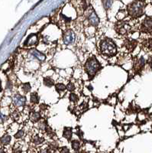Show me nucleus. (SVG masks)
Returning a JSON list of instances; mask_svg holds the SVG:
<instances>
[{
    "mask_svg": "<svg viewBox=\"0 0 152 153\" xmlns=\"http://www.w3.org/2000/svg\"><path fill=\"white\" fill-rule=\"evenodd\" d=\"M145 3L141 0H135L127 6V13L131 18L141 17L144 12Z\"/></svg>",
    "mask_w": 152,
    "mask_h": 153,
    "instance_id": "nucleus-1",
    "label": "nucleus"
},
{
    "mask_svg": "<svg viewBox=\"0 0 152 153\" xmlns=\"http://www.w3.org/2000/svg\"><path fill=\"white\" fill-rule=\"evenodd\" d=\"M99 47H100L101 53L108 57L114 56L117 52L116 45L114 41L109 38H106V39L102 40Z\"/></svg>",
    "mask_w": 152,
    "mask_h": 153,
    "instance_id": "nucleus-2",
    "label": "nucleus"
},
{
    "mask_svg": "<svg viewBox=\"0 0 152 153\" xmlns=\"http://www.w3.org/2000/svg\"><path fill=\"white\" fill-rule=\"evenodd\" d=\"M100 68L101 64H99V62L94 57H90L87 60L84 66L85 71L87 72L89 78H92L95 76L96 74L100 70Z\"/></svg>",
    "mask_w": 152,
    "mask_h": 153,
    "instance_id": "nucleus-3",
    "label": "nucleus"
},
{
    "mask_svg": "<svg viewBox=\"0 0 152 153\" xmlns=\"http://www.w3.org/2000/svg\"><path fill=\"white\" fill-rule=\"evenodd\" d=\"M115 28H116L115 30L116 31L117 33L121 35H125V34H128L131 30V26L125 21H119L116 23Z\"/></svg>",
    "mask_w": 152,
    "mask_h": 153,
    "instance_id": "nucleus-4",
    "label": "nucleus"
},
{
    "mask_svg": "<svg viewBox=\"0 0 152 153\" xmlns=\"http://www.w3.org/2000/svg\"><path fill=\"white\" fill-rule=\"evenodd\" d=\"M63 42L66 45H72L74 44L75 40H76V35L72 30H67L63 33Z\"/></svg>",
    "mask_w": 152,
    "mask_h": 153,
    "instance_id": "nucleus-5",
    "label": "nucleus"
},
{
    "mask_svg": "<svg viewBox=\"0 0 152 153\" xmlns=\"http://www.w3.org/2000/svg\"><path fill=\"white\" fill-rule=\"evenodd\" d=\"M87 19L89 24L93 26H97L99 23V19L96 15V13L92 8L88 11L87 13Z\"/></svg>",
    "mask_w": 152,
    "mask_h": 153,
    "instance_id": "nucleus-6",
    "label": "nucleus"
},
{
    "mask_svg": "<svg viewBox=\"0 0 152 153\" xmlns=\"http://www.w3.org/2000/svg\"><path fill=\"white\" fill-rule=\"evenodd\" d=\"M142 32L148 34H152V18L147 17L142 24Z\"/></svg>",
    "mask_w": 152,
    "mask_h": 153,
    "instance_id": "nucleus-7",
    "label": "nucleus"
},
{
    "mask_svg": "<svg viewBox=\"0 0 152 153\" xmlns=\"http://www.w3.org/2000/svg\"><path fill=\"white\" fill-rule=\"evenodd\" d=\"M13 104L15 105L16 107H19V106H25L26 103V98L25 96L20 95V94H15L12 98Z\"/></svg>",
    "mask_w": 152,
    "mask_h": 153,
    "instance_id": "nucleus-8",
    "label": "nucleus"
},
{
    "mask_svg": "<svg viewBox=\"0 0 152 153\" xmlns=\"http://www.w3.org/2000/svg\"><path fill=\"white\" fill-rule=\"evenodd\" d=\"M38 41V36H37V34H32L31 35L28 37V38L26 39L25 42L24 44L25 46H28V47H29V46H33V45H35Z\"/></svg>",
    "mask_w": 152,
    "mask_h": 153,
    "instance_id": "nucleus-9",
    "label": "nucleus"
},
{
    "mask_svg": "<svg viewBox=\"0 0 152 153\" xmlns=\"http://www.w3.org/2000/svg\"><path fill=\"white\" fill-rule=\"evenodd\" d=\"M144 64H145V60L144 59V57H142L139 59L136 60L135 61V64H134V70H136L137 72H138L144 66Z\"/></svg>",
    "mask_w": 152,
    "mask_h": 153,
    "instance_id": "nucleus-10",
    "label": "nucleus"
},
{
    "mask_svg": "<svg viewBox=\"0 0 152 153\" xmlns=\"http://www.w3.org/2000/svg\"><path fill=\"white\" fill-rule=\"evenodd\" d=\"M124 46L126 48V49L129 51H133L137 45V41L135 40H127L124 43Z\"/></svg>",
    "mask_w": 152,
    "mask_h": 153,
    "instance_id": "nucleus-11",
    "label": "nucleus"
},
{
    "mask_svg": "<svg viewBox=\"0 0 152 153\" xmlns=\"http://www.w3.org/2000/svg\"><path fill=\"white\" fill-rule=\"evenodd\" d=\"M31 54L35 57L36 59H38V61H44L46 59V56L43 53L40 52V51H38V50H36V49L32 50V51H31Z\"/></svg>",
    "mask_w": 152,
    "mask_h": 153,
    "instance_id": "nucleus-12",
    "label": "nucleus"
},
{
    "mask_svg": "<svg viewBox=\"0 0 152 153\" xmlns=\"http://www.w3.org/2000/svg\"><path fill=\"white\" fill-rule=\"evenodd\" d=\"M63 136L64 138H66L67 139H68V140H70L72 137V129L71 128H68V127L64 128V130H63Z\"/></svg>",
    "mask_w": 152,
    "mask_h": 153,
    "instance_id": "nucleus-13",
    "label": "nucleus"
},
{
    "mask_svg": "<svg viewBox=\"0 0 152 153\" xmlns=\"http://www.w3.org/2000/svg\"><path fill=\"white\" fill-rule=\"evenodd\" d=\"M39 96H38V94L36 93V92H34V93H32L31 94V96H30V102L32 103H38L39 102Z\"/></svg>",
    "mask_w": 152,
    "mask_h": 153,
    "instance_id": "nucleus-14",
    "label": "nucleus"
},
{
    "mask_svg": "<svg viewBox=\"0 0 152 153\" xmlns=\"http://www.w3.org/2000/svg\"><path fill=\"white\" fill-rule=\"evenodd\" d=\"M43 82H44V84H45L46 87H51L54 85V81L53 79L51 78V77H45Z\"/></svg>",
    "mask_w": 152,
    "mask_h": 153,
    "instance_id": "nucleus-15",
    "label": "nucleus"
},
{
    "mask_svg": "<svg viewBox=\"0 0 152 153\" xmlns=\"http://www.w3.org/2000/svg\"><path fill=\"white\" fill-rule=\"evenodd\" d=\"M11 136L9 135H5L1 139V144L2 145H6L11 142Z\"/></svg>",
    "mask_w": 152,
    "mask_h": 153,
    "instance_id": "nucleus-16",
    "label": "nucleus"
},
{
    "mask_svg": "<svg viewBox=\"0 0 152 153\" xmlns=\"http://www.w3.org/2000/svg\"><path fill=\"white\" fill-rule=\"evenodd\" d=\"M41 119V115L38 112H33L31 114V120L34 123H37Z\"/></svg>",
    "mask_w": 152,
    "mask_h": 153,
    "instance_id": "nucleus-17",
    "label": "nucleus"
},
{
    "mask_svg": "<svg viewBox=\"0 0 152 153\" xmlns=\"http://www.w3.org/2000/svg\"><path fill=\"white\" fill-rule=\"evenodd\" d=\"M55 89L58 93H61V92L65 91V90L67 89V86H65L63 83H57V84H55Z\"/></svg>",
    "mask_w": 152,
    "mask_h": 153,
    "instance_id": "nucleus-18",
    "label": "nucleus"
},
{
    "mask_svg": "<svg viewBox=\"0 0 152 153\" xmlns=\"http://www.w3.org/2000/svg\"><path fill=\"white\" fill-rule=\"evenodd\" d=\"M21 89H22V91H23L25 94L28 93V92L30 91V90H31V85H30V83H24L23 85H22V87H21Z\"/></svg>",
    "mask_w": 152,
    "mask_h": 153,
    "instance_id": "nucleus-19",
    "label": "nucleus"
},
{
    "mask_svg": "<svg viewBox=\"0 0 152 153\" xmlns=\"http://www.w3.org/2000/svg\"><path fill=\"white\" fill-rule=\"evenodd\" d=\"M71 145H72V148H73L74 150H78V149H80V142H79V141L74 140L72 142Z\"/></svg>",
    "mask_w": 152,
    "mask_h": 153,
    "instance_id": "nucleus-20",
    "label": "nucleus"
},
{
    "mask_svg": "<svg viewBox=\"0 0 152 153\" xmlns=\"http://www.w3.org/2000/svg\"><path fill=\"white\" fill-rule=\"evenodd\" d=\"M33 142H34V144L36 145L41 144V143H42L43 142H44V139L41 138V137H39L38 136H34V139H33Z\"/></svg>",
    "mask_w": 152,
    "mask_h": 153,
    "instance_id": "nucleus-21",
    "label": "nucleus"
},
{
    "mask_svg": "<svg viewBox=\"0 0 152 153\" xmlns=\"http://www.w3.org/2000/svg\"><path fill=\"white\" fill-rule=\"evenodd\" d=\"M78 99H79L78 96L74 94V93H71V94H70V100L71 101V102H73V103L77 102Z\"/></svg>",
    "mask_w": 152,
    "mask_h": 153,
    "instance_id": "nucleus-22",
    "label": "nucleus"
},
{
    "mask_svg": "<svg viewBox=\"0 0 152 153\" xmlns=\"http://www.w3.org/2000/svg\"><path fill=\"white\" fill-rule=\"evenodd\" d=\"M102 2H103V6L105 7V9H108L111 6V5L112 3V0H103Z\"/></svg>",
    "mask_w": 152,
    "mask_h": 153,
    "instance_id": "nucleus-23",
    "label": "nucleus"
},
{
    "mask_svg": "<svg viewBox=\"0 0 152 153\" xmlns=\"http://www.w3.org/2000/svg\"><path fill=\"white\" fill-rule=\"evenodd\" d=\"M67 89L70 92L74 91V90H75V86H74V84L73 83H69L67 84Z\"/></svg>",
    "mask_w": 152,
    "mask_h": 153,
    "instance_id": "nucleus-24",
    "label": "nucleus"
},
{
    "mask_svg": "<svg viewBox=\"0 0 152 153\" xmlns=\"http://www.w3.org/2000/svg\"><path fill=\"white\" fill-rule=\"evenodd\" d=\"M23 136H24L23 130H19L17 133L15 135V139H21Z\"/></svg>",
    "mask_w": 152,
    "mask_h": 153,
    "instance_id": "nucleus-25",
    "label": "nucleus"
},
{
    "mask_svg": "<svg viewBox=\"0 0 152 153\" xmlns=\"http://www.w3.org/2000/svg\"><path fill=\"white\" fill-rule=\"evenodd\" d=\"M17 145H15V146L13 148V152L14 153H21V147L19 145V146H16Z\"/></svg>",
    "mask_w": 152,
    "mask_h": 153,
    "instance_id": "nucleus-26",
    "label": "nucleus"
},
{
    "mask_svg": "<svg viewBox=\"0 0 152 153\" xmlns=\"http://www.w3.org/2000/svg\"><path fill=\"white\" fill-rule=\"evenodd\" d=\"M12 117L14 118V119H15V120H17V119L19 118V113H18L17 111H15V112H14V113H13Z\"/></svg>",
    "mask_w": 152,
    "mask_h": 153,
    "instance_id": "nucleus-27",
    "label": "nucleus"
},
{
    "mask_svg": "<svg viewBox=\"0 0 152 153\" xmlns=\"http://www.w3.org/2000/svg\"><path fill=\"white\" fill-rule=\"evenodd\" d=\"M61 153H69V149L67 147H63L61 149Z\"/></svg>",
    "mask_w": 152,
    "mask_h": 153,
    "instance_id": "nucleus-28",
    "label": "nucleus"
},
{
    "mask_svg": "<svg viewBox=\"0 0 152 153\" xmlns=\"http://www.w3.org/2000/svg\"><path fill=\"white\" fill-rule=\"evenodd\" d=\"M41 153H49V152H48V150L45 149V150H42V151L41 152Z\"/></svg>",
    "mask_w": 152,
    "mask_h": 153,
    "instance_id": "nucleus-29",
    "label": "nucleus"
}]
</instances>
